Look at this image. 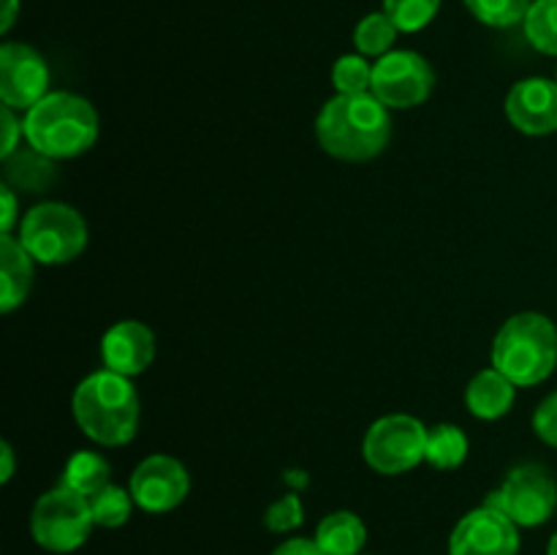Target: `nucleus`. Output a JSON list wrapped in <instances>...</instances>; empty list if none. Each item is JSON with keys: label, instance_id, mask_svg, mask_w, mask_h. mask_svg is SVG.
<instances>
[{"label": "nucleus", "instance_id": "obj_1", "mask_svg": "<svg viewBox=\"0 0 557 555\" xmlns=\"http://www.w3.org/2000/svg\"><path fill=\"white\" fill-rule=\"evenodd\" d=\"M319 145L341 161L362 163L381 156L392 136L389 107L373 92L362 96H341L324 103L315 120Z\"/></svg>", "mask_w": 557, "mask_h": 555}, {"label": "nucleus", "instance_id": "obj_2", "mask_svg": "<svg viewBox=\"0 0 557 555\" xmlns=\"http://www.w3.org/2000/svg\"><path fill=\"white\" fill-rule=\"evenodd\" d=\"M74 419L101 446L128 444L139 428V395L128 375L98 370L74 390Z\"/></svg>", "mask_w": 557, "mask_h": 555}, {"label": "nucleus", "instance_id": "obj_3", "mask_svg": "<svg viewBox=\"0 0 557 555\" xmlns=\"http://www.w3.org/2000/svg\"><path fill=\"white\" fill-rule=\"evenodd\" d=\"M25 139L33 150L47 158H76L90 150L98 139V114L87 98L76 92H47L27 109Z\"/></svg>", "mask_w": 557, "mask_h": 555}, {"label": "nucleus", "instance_id": "obj_4", "mask_svg": "<svg viewBox=\"0 0 557 555\" xmlns=\"http://www.w3.org/2000/svg\"><path fill=\"white\" fill-rule=\"evenodd\" d=\"M493 368L515 386H536L557 368V326L536 310L506 321L493 341Z\"/></svg>", "mask_w": 557, "mask_h": 555}, {"label": "nucleus", "instance_id": "obj_5", "mask_svg": "<svg viewBox=\"0 0 557 555\" xmlns=\"http://www.w3.org/2000/svg\"><path fill=\"white\" fill-rule=\"evenodd\" d=\"M20 243L38 264H65L87 248V223L74 207L44 201L22 218Z\"/></svg>", "mask_w": 557, "mask_h": 555}, {"label": "nucleus", "instance_id": "obj_6", "mask_svg": "<svg viewBox=\"0 0 557 555\" xmlns=\"http://www.w3.org/2000/svg\"><path fill=\"white\" fill-rule=\"evenodd\" d=\"M92 526L96 520H92L90 498L65 488L63 482L44 493L33 506L30 533L38 547L49 553H74L87 542Z\"/></svg>", "mask_w": 557, "mask_h": 555}, {"label": "nucleus", "instance_id": "obj_7", "mask_svg": "<svg viewBox=\"0 0 557 555\" xmlns=\"http://www.w3.org/2000/svg\"><path fill=\"white\" fill-rule=\"evenodd\" d=\"M428 433L430 430L408 414L381 417L364 435V462L384 477L411 471L428 455Z\"/></svg>", "mask_w": 557, "mask_h": 555}, {"label": "nucleus", "instance_id": "obj_8", "mask_svg": "<svg viewBox=\"0 0 557 555\" xmlns=\"http://www.w3.org/2000/svg\"><path fill=\"white\" fill-rule=\"evenodd\" d=\"M487 504L504 511L520 528L544 526L557 509V482L544 466L525 462L511 468Z\"/></svg>", "mask_w": 557, "mask_h": 555}, {"label": "nucleus", "instance_id": "obj_9", "mask_svg": "<svg viewBox=\"0 0 557 555\" xmlns=\"http://www.w3.org/2000/svg\"><path fill=\"white\" fill-rule=\"evenodd\" d=\"M435 87V71L419 52L392 49L373 65V92L384 107L411 109L430 98Z\"/></svg>", "mask_w": 557, "mask_h": 555}, {"label": "nucleus", "instance_id": "obj_10", "mask_svg": "<svg viewBox=\"0 0 557 555\" xmlns=\"http://www.w3.org/2000/svg\"><path fill=\"white\" fill-rule=\"evenodd\" d=\"M49 92L47 60L27 44L9 41L0 47V101L9 109L36 107Z\"/></svg>", "mask_w": 557, "mask_h": 555}, {"label": "nucleus", "instance_id": "obj_11", "mask_svg": "<svg viewBox=\"0 0 557 555\" xmlns=\"http://www.w3.org/2000/svg\"><path fill=\"white\" fill-rule=\"evenodd\" d=\"M520 526L495 506L484 504L468 511L449 536V555H517Z\"/></svg>", "mask_w": 557, "mask_h": 555}, {"label": "nucleus", "instance_id": "obj_12", "mask_svg": "<svg viewBox=\"0 0 557 555\" xmlns=\"http://www.w3.org/2000/svg\"><path fill=\"white\" fill-rule=\"evenodd\" d=\"M190 490V477L180 460L169 455H150L131 473V495L136 506L150 515L177 509Z\"/></svg>", "mask_w": 557, "mask_h": 555}, {"label": "nucleus", "instance_id": "obj_13", "mask_svg": "<svg viewBox=\"0 0 557 555\" xmlns=\"http://www.w3.org/2000/svg\"><path fill=\"white\" fill-rule=\"evenodd\" d=\"M506 118L528 136H547L557 131V82L544 76L517 82L506 96Z\"/></svg>", "mask_w": 557, "mask_h": 555}, {"label": "nucleus", "instance_id": "obj_14", "mask_svg": "<svg viewBox=\"0 0 557 555\" xmlns=\"http://www.w3.org/2000/svg\"><path fill=\"white\" fill-rule=\"evenodd\" d=\"M101 359L107 370L120 375H139L156 359V332L141 321H117L101 341Z\"/></svg>", "mask_w": 557, "mask_h": 555}, {"label": "nucleus", "instance_id": "obj_15", "mask_svg": "<svg viewBox=\"0 0 557 555\" xmlns=\"http://www.w3.org/2000/svg\"><path fill=\"white\" fill-rule=\"evenodd\" d=\"M33 256L14 234H0V310L11 313L27 299L33 286Z\"/></svg>", "mask_w": 557, "mask_h": 555}, {"label": "nucleus", "instance_id": "obj_16", "mask_svg": "<svg viewBox=\"0 0 557 555\" xmlns=\"http://www.w3.org/2000/svg\"><path fill=\"white\" fill-rule=\"evenodd\" d=\"M515 390L517 386L500 370H482L468 384L466 406L473 417L493 422V419H500L504 414H509V408L515 406Z\"/></svg>", "mask_w": 557, "mask_h": 555}, {"label": "nucleus", "instance_id": "obj_17", "mask_svg": "<svg viewBox=\"0 0 557 555\" xmlns=\"http://www.w3.org/2000/svg\"><path fill=\"white\" fill-rule=\"evenodd\" d=\"M313 539L326 555H359L368 542V528L354 511H332L319 522Z\"/></svg>", "mask_w": 557, "mask_h": 555}, {"label": "nucleus", "instance_id": "obj_18", "mask_svg": "<svg viewBox=\"0 0 557 555\" xmlns=\"http://www.w3.org/2000/svg\"><path fill=\"white\" fill-rule=\"evenodd\" d=\"M5 161V180L11 188L27 190V194H41L54 183V163L38 150H16Z\"/></svg>", "mask_w": 557, "mask_h": 555}, {"label": "nucleus", "instance_id": "obj_19", "mask_svg": "<svg viewBox=\"0 0 557 555\" xmlns=\"http://www.w3.org/2000/svg\"><path fill=\"white\" fill-rule=\"evenodd\" d=\"M109 473H112V468H109V462L103 460L101 455H96V452H76V455L65 462L63 484L65 488L76 490L79 495H85V498H90L98 490L107 488Z\"/></svg>", "mask_w": 557, "mask_h": 555}, {"label": "nucleus", "instance_id": "obj_20", "mask_svg": "<svg viewBox=\"0 0 557 555\" xmlns=\"http://www.w3.org/2000/svg\"><path fill=\"white\" fill-rule=\"evenodd\" d=\"M468 457V435L457 424H435L428 433V455L424 460L438 471H451Z\"/></svg>", "mask_w": 557, "mask_h": 555}, {"label": "nucleus", "instance_id": "obj_21", "mask_svg": "<svg viewBox=\"0 0 557 555\" xmlns=\"http://www.w3.org/2000/svg\"><path fill=\"white\" fill-rule=\"evenodd\" d=\"M522 30L533 49L557 58V0H533L522 20Z\"/></svg>", "mask_w": 557, "mask_h": 555}, {"label": "nucleus", "instance_id": "obj_22", "mask_svg": "<svg viewBox=\"0 0 557 555\" xmlns=\"http://www.w3.org/2000/svg\"><path fill=\"white\" fill-rule=\"evenodd\" d=\"M397 25L384 14V11H375L368 14L354 30V44H357L359 54L364 58H384L386 52H392V44L397 41Z\"/></svg>", "mask_w": 557, "mask_h": 555}, {"label": "nucleus", "instance_id": "obj_23", "mask_svg": "<svg viewBox=\"0 0 557 555\" xmlns=\"http://www.w3.org/2000/svg\"><path fill=\"white\" fill-rule=\"evenodd\" d=\"M134 504L136 501L134 495H131V490L117 488V484L109 482L107 488H101L96 495H90L92 520L101 528H120L128 522L131 506Z\"/></svg>", "mask_w": 557, "mask_h": 555}, {"label": "nucleus", "instance_id": "obj_24", "mask_svg": "<svg viewBox=\"0 0 557 555\" xmlns=\"http://www.w3.org/2000/svg\"><path fill=\"white\" fill-rule=\"evenodd\" d=\"M441 0H384V14L400 33H417L435 20Z\"/></svg>", "mask_w": 557, "mask_h": 555}, {"label": "nucleus", "instance_id": "obj_25", "mask_svg": "<svg viewBox=\"0 0 557 555\" xmlns=\"http://www.w3.org/2000/svg\"><path fill=\"white\" fill-rule=\"evenodd\" d=\"M332 82L341 96H362L373 87V65L364 54H343L332 69Z\"/></svg>", "mask_w": 557, "mask_h": 555}, {"label": "nucleus", "instance_id": "obj_26", "mask_svg": "<svg viewBox=\"0 0 557 555\" xmlns=\"http://www.w3.org/2000/svg\"><path fill=\"white\" fill-rule=\"evenodd\" d=\"M468 11L490 27H511L525 20L533 0H466Z\"/></svg>", "mask_w": 557, "mask_h": 555}, {"label": "nucleus", "instance_id": "obj_27", "mask_svg": "<svg viewBox=\"0 0 557 555\" xmlns=\"http://www.w3.org/2000/svg\"><path fill=\"white\" fill-rule=\"evenodd\" d=\"M305 520V509H302V501H299V495L288 493L283 495V498H277L275 504L267 509L264 515V526L270 528L272 533H286V531H294V528L302 526Z\"/></svg>", "mask_w": 557, "mask_h": 555}, {"label": "nucleus", "instance_id": "obj_28", "mask_svg": "<svg viewBox=\"0 0 557 555\" xmlns=\"http://www.w3.org/2000/svg\"><path fill=\"white\" fill-rule=\"evenodd\" d=\"M533 430L544 444L557 446V392L544 397L542 406L533 414Z\"/></svg>", "mask_w": 557, "mask_h": 555}, {"label": "nucleus", "instance_id": "obj_29", "mask_svg": "<svg viewBox=\"0 0 557 555\" xmlns=\"http://www.w3.org/2000/svg\"><path fill=\"white\" fill-rule=\"evenodd\" d=\"M20 136H25L22 120H16L14 109L3 107V147H0V158H9L11 152L20 150Z\"/></svg>", "mask_w": 557, "mask_h": 555}, {"label": "nucleus", "instance_id": "obj_30", "mask_svg": "<svg viewBox=\"0 0 557 555\" xmlns=\"http://www.w3.org/2000/svg\"><path fill=\"white\" fill-rule=\"evenodd\" d=\"M272 555H326V553L319 547V542H315V539L294 536V539H286L283 544H277L275 553Z\"/></svg>", "mask_w": 557, "mask_h": 555}, {"label": "nucleus", "instance_id": "obj_31", "mask_svg": "<svg viewBox=\"0 0 557 555\" xmlns=\"http://www.w3.org/2000/svg\"><path fill=\"white\" fill-rule=\"evenodd\" d=\"M0 201H3V210H0V232L11 234V229L16 223V196L11 185L0 188Z\"/></svg>", "mask_w": 557, "mask_h": 555}, {"label": "nucleus", "instance_id": "obj_32", "mask_svg": "<svg viewBox=\"0 0 557 555\" xmlns=\"http://www.w3.org/2000/svg\"><path fill=\"white\" fill-rule=\"evenodd\" d=\"M20 11V0H3V16H0V33H9Z\"/></svg>", "mask_w": 557, "mask_h": 555}, {"label": "nucleus", "instance_id": "obj_33", "mask_svg": "<svg viewBox=\"0 0 557 555\" xmlns=\"http://www.w3.org/2000/svg\"><path fill=\"white\" fill-rule=\"evenodd\" d=\"M0 457H3V468H0V482H9L14 477V452L9 444H0Z\"/></svg>", "mask_w": 557, "mask_h": 555}, {"label": "nucleus", "instance_id": "obj_34", "mask_svg": "<svg viewBox=\"0 0 557 555\" xmlns=\"http://www.w3.org/2000/svg\"><path fill=\"white\" fill-rule=\"evenodd\" d=\"M547 555H557V533L553 539H549V544H547Z\"/></svg>", "mask_w": 557, "mask_h": 555}]
</instances>
